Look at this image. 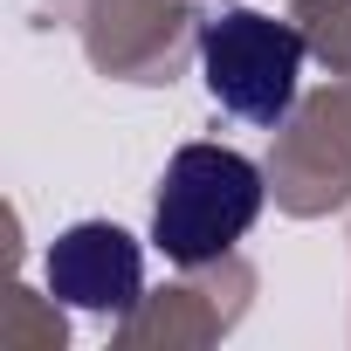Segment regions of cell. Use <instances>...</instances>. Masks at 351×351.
I'll use <instances>...</instances> for the list:
<instances>
[{"instance_id": "6da1fadb", "label": "cell", "mask_w": 351, "mask_h": 351, "mask_svg": "<svg viewBox=\"0 0 351 351\" xmlns=\"http://www.w3.org/2000/svg\"><path fill=\"white\" fill-rule=\"evenodd\" d=\"M262 214V172L255 158L228 152V145H180L165 158L158 180V207H152V241L165 248V262L200 269L214 255H228Z\"/></svg>"}, {"instance_id": "7a4b0ae2", "label": "cell", "mask_w": 351, "mask_h": 351, "mask_svg": "<svg viewBox=\"0 0 351 351\" xmlns=\"http://www.w3.org/2000/svg\"><path fill=\"white\" fill-rule=\"evenodd\" d=\"M200 76L221 110L248 124H282L303 83V35L255 8H228L200 28Z\"/></svg>"}, {"instance_id": "3957f363", "label": "cell", "mask_w": 351, "mask_h": 351, "mask_svg": "<svg viewBox=\"0 0 351 351\" xmlns=\"http://www.w3.org/2000/svg\"><path fill=\"white\" fill-rule=\"evenodd\" d=\"M49 289L69 303V310H97V317H117L138 303L145 289V262H138V241L110 221H76L56 234L49 248Z\"/></svg>"}]
</instances>
